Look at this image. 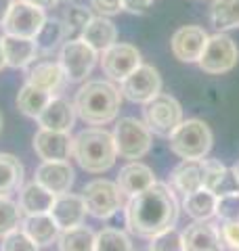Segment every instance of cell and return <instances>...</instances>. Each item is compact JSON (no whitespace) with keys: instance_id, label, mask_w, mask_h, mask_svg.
<instances>
[{"instance_id":"1","label":"cell","mask_w":239,"mask_h":251,"mask_svg":"<svg viewBox=\"0 0 239 251\" xmlns=\"http://www.w3.org/2000/svg\"><path fill=\"white\" fill-rule=\"evenodd\" d=\"M124 211L128 230L137 237L151 239L159 232L174 228L179 220V201L168 184L155 182L147 191L130 197Z\"/></svg>"},{"instance_id":"2","label":"cell","mask_w":239,"mask_h":251,"mask_svg":"<svg viewBox=\"0 0 239 251\" xmlns=\"http://www.w3.org/2000/svg\"><path fill=\"white\" fill-rule=\"evenodd\" d=\"M122 105V92L111 82L90 80L76 92V115L89 126H103L114 122Z\"/></svg>"},{"instance_id":"3","label":"cell","mask_w":239,"mask_h":251,"mask_svg":"<svg viewBox=\"0 0 239 251\" xmlns=\"http://www.w3.org/2000/svg\"><path fill=\"white\" fill-rule=\"evenodd\" d=\"M71 155L80 168L90 174H103L114 168L118 149L114 134L103 128H86L71 138Z\"/></svg>"},{"instance_id":"4","label":"cell","mask_w":239,"mask_h":251,"mask_svg":"<svg viewBox=\"0 0 239 251\" xmlns=\"http://www.w3.org/2000/svg\"><path fill=\"white\" fill-rule=\"evenodd\" d=\"M212 130L202 120H187L170 134V151L180 159H204L212 149Z\"/></svg>"},{"instance_id":"5","label":"cell","mask_w":239,"mask_h":251,"mask_svg":"<svg viewBox=\"0 0 239 251\" xmlns=\"http://www.w3.org/2000/svg\"><path fill=\"white\" fill-rule=\"evenodd\" d=\"M114 140H116V149L120 157L137 161L149 153L151 130L145 126V122L137 120V117H122L116 124Z\"/></svg>"},{"instance_id":"6","label":"cell","mask_w":239,"mask_h":251,"mask_svg":"<svg viewBox=\"0 0 239 251\" xmlns=\"http://www.w3.org/2000/svg\"><path fill=\"white\" fill-rule=\"evenodd\" d=\"M143 117H145V126L153 134L170 138L172 132L182 124V107L174 97L159 92L155 99L145 103Z\"/></svg>"},{"instance_id":"7","label":"cell","mask_w":239,"mask_h":251,"mask_svg":"<svg viewBox=\"0 0 239 251\" xmlns=\"http://www.w3.org/2000/svg\"><path fill=\"white\" fill-rule=\"evenodd\" d=\"M82 199L86 203V211L99 220H107L116 216L124 207L122 191H120L118 182H111V180L105 178L90 180L82 188Z\"/></svg>"},{"instance_id":"8","label":"cell","mask_w":239,"mask_h":251,"mask_svg":"<svg viewBox=\"0 0 239 251\" xmlns=\"http://www.w3.org/2000/svg\"><path fill=\"white\" fill-rule=\"evenodd\" d=\"M237 61H239V49H237L235 40L231 36L218 31V34L210 36L202 59H199V67H202L206 74L220 75V74L231 72V69L237 65Z\"/></svg>"},{"instance_id":"9","label":"cell","mask_w":239,"mask_h":251,"mask_svg":"<svg viewBox=\"0 0 239 251\" xmlns=\"http://www.w3.org/2000/svg\"><path fill=\"white\" fill-rule=\"evenodd\" d=\"M99 59V52L90 49L82 38L78 40H67L59 52V65L65 72L69 82H82L86 75H90L94 63Z\"/></svg>"},{"instance_id":"10","label":"cell","mask_w":239,"mask_h":251,"mask_svg":"<svg viewBox=\"0 0 239 251\" xmlns=\"http://www.w3.org/2000/svg\"><path fill=\"white\" fill-rule=\"evenodd\" d=\"M44 21H46V17H44L42 9H38V6L30 4V2H23V0H13L2 29H4V34H9V36H19V38L34 40L40 27L44 25Z\"/></svg>"},{"instance_id":"11","label":"cell","mask_w":239,"mask_h":251,"mask_svg":"<svg viewBox=\"0 0 239 251\" xmlns=\"http://www.w3.org/2000/svg\"><path fill=\"white\" fill-rule=\"evenodd\" d=\"M122 97H126L132 103L145 105L151 99H155L162 92V77L153 65H139L134 72L122 80Z\"/></svg>"},{"instance_id":"12","label":"cell","mask_w":239,"mask_h":251,"mask_svg":"<svg viewBox=\"0 0 239 251\" xmlns=\"http://www.w3.org/2000/svg\"><path fill=\"white\" fill-rule=\"evenodd\" d=\"M139 65H143L141 50L132 44L116 42L114 46H109L107 50L101 52V67L111 80H118V82L126 80Z\"/></svg>"},{"instance_id":"13","label":"cell","mask_w":239,"mask_h":251,"mask_svg":"<svg viewBox=\"0 0 239 251\" xmlns=\"http://www.w3.org/2000/svg\"><path fill=\"white\" fill-rule=\"evenodd\" d=\"M208 40H210V36L206 34L204 27L185 25L174 31V36L170 40V49H172V54L180 63H199Z\"/></svg>"},{"instance_id":"14","label":"cell","mask_w":239,"mask_h":251,"mask_svg":"<svg viewBox=\"0 0 239 251\" xmlns=\"http://www.w3.org/2000/svg\"><path fill=\"white\" fill-rule=\"evenodd\" d=\"M34 180L57 197V195L69 193L76 174L69 161H42L34 172Z\"/></svg>"},{"instance_id":"15","label":"cell","mask_w":239,"mask_h":251,"mask_svg":"<svg viewBox=\"0 0 239 251\" xmlns=\"http://www.w3.org/2000/svg\"><path fill=\"white\" fill-rule=\"evenodd\" d=\"M49 214L55 220V224L59 226V230H69V228H76V226H82L89 211H86V203L82 199V195L63 193L55 197Z\"/></svg>"},{"instance_id":"16","label":"cell","mask_w":239,"mask_h":251,"mask_svg":"<svg viewBox=\"0 0 239 251\" xmlns=\"http://www.w3.org/2000/svg\"><path fill=\"white\" fill-rule=\"evenodd\" d=\"M34 151L42 161H67L71 155L69 132L40 128L34 134Z\"/></svg>"},{"instance_id":"17","label":"cell","mask_w":239,"mask_h":251,"mask_svg":"<svg viewBox=\"0 0 239 251\" xmlns=\"http://www.w3.org/2000/svg\"><path fill=\"white\" fill-rule=\"evenodd\" d=\"M76 122V109L74 103H69L63 97H53L44 111L38 115V126L44 130L55 132H69Z\"/></svg>"},{"instance_id":"18","label":"cell","mask_w":239,"mask_h":251,"mask_svg":"<svg viewBox=\"0 0 239 251\" xmlns=\"http://www.w3.org/2000/svg\"><path fill=\"white\" fill-rule=\"evenodd\" d=\"M185 251H222L225 243L220 239V230L208 222H195L182 232Z\"/></svg>"},{"instance_id":"19","label":"cell","mask_w":239,"mask_h":251,"mask_svg":"<svg viewBox=\"0 0 239 251\" xmlns=\"http://www.w3.org/2000/svg\"><path fill=\"white\" fill-rule=\"evenodd\" d=\"M0 49H2L6 67H13V69L28 67L30 63L36 61V54H38L34 40L19 38V36H9V34L0 36Z\"/></svg>"},{"instance_id":"20","label":"cell","mask_w":239,"mask_h":251,"mask_svg":"<svg viewBox=\"0 0 239 251\" xmlns=\"http://www.w3.org/2000/svg\"><path fill=\"white\" fill-rule=\"evenodd\" d=\"M151 184H155L153 170H151L149 166H145V163H141V161L126 163L118 174V186H120V191H122V195H126V197H134V195L147 191Z\"/></svg>"},{"instance_id":"21","label":"cell","mask_w":239,"mask_h":251,"mask_svg":"<svg viewBox=\"0 0 239 251\" xmlns=\"http://www.w3.org/2000/svg\"><path fill=\"white\" fill-rule=\"evenodd\" d=\"M65 72L59 65V61H42L36 63L31 69H28V84L36 86L40 90H46L49 94H55L63 88L65 84Z\"/></svg>"},{"instance_id":"22","label":"cell","mask_w":239,"mask_h":251,"mask_svg":"<svg viewBox=\"0 0 239 251\" xmlns=\"http://www.w3.org/2000/svg\"><path fill=\"white\" fill-rule=\"evenodd\" d=\"M170 182L179 193L189 195L204 188V163L202 159H182L170 174Z\"/></svg>"},{"instance_id":"23","label":"cell","mask_w":239,"mask_h":251,"mask_svg":"<svg viewBox=\"0 0 239 251\" xmlns=\"http://www.w3.org/2000/svg\"><path fill=\"white\" fill-rule=\"evenodd\" d=\"M82 40L90 46V49H94L97 52H103L107 50L109 46H114L116 40H118V27L116 23L107 19V17H92L89 21V25L84 27L82 31Z\"/></svg>"},{"instance_id":"24","label":"cell","mask_w":239,"mask_h":251,"mask_svg":"<svg viewBox=\"0 0 239 251\" xmlns=\"http://www.w3.org/2000/svg\"><path fill=\"white\" fill-rule=\"evenodd\" d=\"M21 230L36 243L38 247L53 245L59 239V226L55 224L51 214H40V216H26L21 220Z\"/></svg>"},{"instance_id":"25","label":"cell","mask_w":239,"mask_h":251,"mask_svg":"<svg viewBox=\"0 0 239 251\" xmlns=\"http://www.w3.org/2000/svg\"><path fill=\"white\" fill-rule=\"evenodd\" d=\"M55 195L49 193L44 186H40L36 180H31L30 184H26L19 191V209L26 216H40V214H49L53 207Z\"/></svg>"},{"instance_id":"26","label":"cell","mask_w":239,"mask_h":251,"mask_svg":"<svg viewBox=\"0 0 239 251\" xmlns=\"http://www.w3.org/2000/svg\"><path fill=\"white\" fill-rule=\"evenodd\" d=\"M216 195L208 188H199L195 193L185 195L182 201V209L187 211L189 218H193L195 222H206L212 216H216Z\"/></svg>"},{"instance_id":"27","label":"cell","mask_w":239,"mask_h":251,"mask_svg":"<svg viewBox=\"0 0 239 251\" xmlns=\"http://www.w3.org/2000/svg\"><path fill=\"white\" fill-rule=\"evenodd\" d=\"M23 184V163L11 153H0V197H9Z\"/></svg>"},{"instance_id":"28","label":"cell","mask_w":239,"mask_h":251,"mask_svg":"<svg viewBox=\"0 0 239 251\" xmlns=\"http://www.w3.org/2000/svg\"><path fill=\"white\" fill-rule=\"evenodd\" d=\"M51 99H53V94H49L46 90H40V88H36V86L26 82L23 88L19 90V94H17V107H19V111L23 115L38 120V115L44 111V107L49 105Z\"/></svg>"},{"instance_id":"29","label":"cell","mask_w":239,"mask_h":251,"mask_svg":"<svg viewBox=\"0 0 239 251\" xmlns=\"http://www.w3.org/2000/svg\"><path fill=\"white\" fill-rule=\"evenodd\" d=\"M210 21L218 31L239 27V0H214L210 6Z\"/></svg>"},{"instance_id":"30","label":"cell","mask_w":239,"mask_h":251,"mask_svg":"<svg viewBox=\"0 0 239 251\" xmlns=\"http://www.w3.org/2000/svg\"><path fill=\"white\" fill-rule=\"evenodd\" d=\"M59 251H94V232L89 226H76L59 234Z\"/></svg>"},{"instance_id":"31","label":"cell","mask_w":239,"mask_h":251,"mask_svg":"<svg viewBox=\"0 0 239 251\" xmlns=\"http://www.w3.org/2000/svg\"><path fill=\"white\" fill-rule=\"evenodd\" d=\"M65 38H67L65 36V23H63L61 19H46L44 25L40 27L38 36L34 38V42H36L38 52L49 54V52H53L55 49H57Z\"/></svg>"},{"instance_id":"32","label":"cell","mask_w":239,"mask_h":251,"mask_svg":"<svg viewBox=\"0 0 239 251\" xmlns=\"http://www.w3.org/2000/svg\"><path fill=\"white\" fill-rule=\"evenodd\" d=\"M94 251H134V245L124 230L103 228L94 234Z\"/></svg>"},{"instance_id":"33","label":"cell","mask_w":239,"mask_h":251,"mask_svg":"<svg viewBox=\"0 0 239 251\" xmlns=\"http://www.w3.org/2000/svg\"><path fill=\"white\" fill-rule=\"evenodd\" d=\"M92 19V15L89 9H84V6H71V9L65 13V36L67 40H78V38H82V31L84 27L89 25V21Z\"/></svg>"},{"instance_id":"34","label":"cell","mask_w":239,"mask_h":251,"mask_svg":"<svg viewBox=\"0 0 239 251\" xmlns=\"http://www.w3.org/2000/svg\"><path fill=\"white\" fill-rule=\"evenodd\" d=\"M21 224V209L19 203H15L9 197H0V239L11 230L19 228Z\"/></svg>"},{"instance_id":"35","label":"cell","mask_w":239,"mask_h":251,"mask_svg":"<svg viewBox=\"0 0 239 251\" xmlns=\"http://www.w3.org/2000/svg\"><path fill=\"white\" fill-rule=\"evenodd\" d=\"M202 163H204V188H208V191L216 195L231 170H227L218 159H202Z\"/></svg>"},{"instance_id":"36","label":"cell","mask_w":239,"mask_h":251,"mask_svg":"<svg viewBox=\"0 0 239 251\" xmlns=\"http://www.w3.org/2000/svg\"><path fill=\"white\" fill-rule=\"evenodd\" d=\"M147 251H185L182 232H179L177 228H168V230L155 234V237L149 239Z\"/></svg>"},{"instance_id":"37","label":"cell","mask_w":239,"mask_h":251,"mask_svg":"<svg viewBox=\"0 0 239 251\" xmlns=\"http://www.w3.org/2000/svg\"><path fill=\"white\" fill-rule=\"evenodd\" d=\"M38 249L40 247L21 228H15L9 234H4L2 243H0V251H38Z\"/></svg>"},{"instance_id":"38","label":"cell","mask_w":239,"mask_h":251,"mask_svg":"<svg viewBox=\"0 0 239 251\" xmlns=\"http://www.w3.org/2000/svg\"><path fill=\"white\" fill-rule=\"evenodd\" d=\"M216 216L225 222H237L239 220V193L220 195L216 199Z\"/></svg>"},{"instance_id":"39","label":"cell","mask_w":239,"mask_h":251,"mask_svg":"<svg viewBox=\"0 0 239 251\" xmlns=\"http://www.w3.org/2000/svg\"><path fill=\"white\" fill-rule=\"evenodd\" d=\"M218 230H220L222 243H225L229 249L239 251V220L237 222H225Z\"/></svg>"},{"instance_id":"40","label":"cell","mask_w":239,"mask_h":251,"mask_svg":"<svg viewBox=\"0 0 239 251\" xmlns=\"http://www.w3.org/2000/svg\"><path fill=\"white\" fill-rule=\"evenodd\" d=\"M90 6L101 17H109L122 11V0H90Z\"/></svg>"},{"instance_id":"41","label":"cell","mask_w":239,"mask_h":251,"mask_svg":"<svg viewBox=\"0 0 239 251\" xmlns=\"http://www.w3.org/2000/svg\"><path fill=\"white\" fill-rule=\"evenodd\" d=\"M153 0H122V11H128L132 15H143L151 9Z\"/></svg>"},{"instance_id":"42","label":"cell","mask_w":239,"mask_h":251,"mask_svg":"<svg viewBox=\"0 0 239 251\" xmlns=\"http://www.w3.org/2000/svg\"><path fill=\"white\" fill-rule=\"evenodd\" d=\"M23 2H30V4H34L38 6V9H53V6H57L59 4V0H23Z\"/></svg>"},{"instance_id":"43","label":"cell","mask_w":239,"mask_h":251,"mask_svg":"<svg viewBox=\"0 0 239 251\" xmlns=\"http://www.w3.org/2000/svg\"><path fill=\"white\" fill-rule=\"evenodd\" d=\"M11 4H13V0H0V27L4 25L6 15H9V11H11Z\"/></svg>"},{"instance_id":"44","label":"cell","mask_w":239,"mask_h":251,"mask_svg":"<svg viewBox=\"0 0 239 251\" xmlns=\"http://www.w3.org/2000/svg\"><path fill=\"white\" fill-rule=\"evenodd\" d=\"M231 172H233V176H235V180H237V184H239V161L235 163L233 168H231Z\"/></svg>"},{"instance_id":"45","label":"cell","mask_w":239,"mask_h":251,"mask_svg":"<svg viewBox=\"0 0 239 251\" xmlns=\"http://www.w3.org/2000/svg\"><path fill=\"white\" fill-rule=\"evenodd\" d=\"M6 67V61H4V54H2V49H0V72Z\"/></svg>"},{"instance_id":"46","label":"cell","mask_w":239,"mask_h":251,"mask_svg":"<svg viewBox=\"0 0 239 251\" xmlns=\"http://www.w3.org/2000/svg\"><path fill=\"white\" fill-rule=\"evenodd\" d=\"M0 132H2V113H0Z\"/></svg>"}]
</instances>
